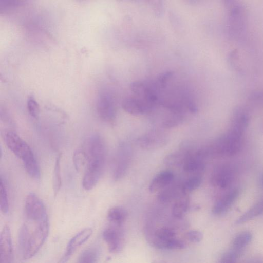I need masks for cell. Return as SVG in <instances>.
I'll return each instance as SVG.
<instances>
[{
	"label": "cell",
	"instance_id": "cell-30",
	"mask_svg": "<svg viewBox=\"0 0 263 263\" xmlns=\"http://www.w3.org/2000/svg\"><path fill=\"white\" fill-rule=\"evenodd\" d=\"M241 253L231 248L221 256L218 263H236Z\"/></svg>",
	"mask_w": 263,
	"mask_h": 263
},
{
	"label": "cell",
	"instance_id": "cell-3",
	"mask_svg": "<svg viewBox=\"0 0 263 263\" xmlns=\"http://www.w3.org/2000/svg\"><path fill=\"white\" fill-rule=\"evenodd\" d=\"M243 134L231 128L205 149L207 155L229 156L237 154L242 146Z\"/></svg>",
	"mask_w": 263,
	"mask_h": 263
},
{
	"label": "cell",
	"instance_id": "cell-34",
	"mask_svg": "<svg viewBox=\"0 0 263 263\" xmlns=\"http://www.w3.org/2000/svg\"><path fill=\"white\" fill-rule=\"evenodd\" d=\"M250 97L254 100H263V91L254 92L250 95Z\"/></svg>",
	"mask_w": 263,
	"mask_h": 263
},
{
	"label": "cell",
	"instance_id": "cell-12",
	"mask_svg": "<svg viewBox=\"0 0 263 263\" xmlns=\"http://www.w3.org/2000/svg\"><path fill=\"white\" fill-rule=\"evenodd\" d=\"M92 233V229L87 228L74 235L69 241L66 250L58 263H67L77 249L84 243Z\"/></svg>",
	"mask_w": 263,
	"mask_h": 263
},
{
	"label": "cell",
	"instance_id": "cell-19",
	"mask_svg": "<svg viewBox=\"0 0 263 263\" xmlns=\"http://www.w3.org/2000/svg\"><path fill=\"white\" fill-rule=\"evenodd\" d=\"M190 205L189 195L181 193L175 200L172 208L173 215L181 218L187 211Z\"/></svg>",
	"mask_w": 263,
	"mask_h": 263
},
{
	"label": "cell",
	"instance_id": "cell-22",
	"mask_svg": "<svg viewBox=\"0 0 263 263\" xmlns=\"http://www.w3.org/2000/svg\"><path fill=\"white\" fill-rule=\"evenodd\" d=\"M175 235L176 232L173 229L167 227L161 228L155 232L152 242L155 247L162 248L163 242L175 238Z\"/></svg>",
	"mask_w": 263,
	"mask_h": 263
},
{
	"label": "cell",
	"instance_id": "cell-32",
	"mask_svg": "<svg viewBox=\"0 0 263 263\" xmlns=\"http://www.w3.org/2000/svg\"><path fill=\"white\" fill-rule=\"evenodd\" d=\"M27 108L30 115L34 118H37L39 116L40 109L39 106L35 99L29 96L27 99Z\"/></svg>",
	"mask_w": 263,
	"mask_h": 263
},
{
	"label": "cell",
	"instance_id": "cell-4",
	"mask_svg": "<svg viewBox=\"0 0 263 263\" xmlns=\"http://www.w3.org/2000/svg\"><path fill=\"white\" fill-rule=\"evenodd\" d=\"M5 141L8 148L23 162L27 167L37 162L33 153L29 145L13 131H7L5 134Z\"/></svg>",
	"mask_w": 263,
	"mask_h": 263
},
{
	"label": "cell",
	"instance_id": "cell-1",
	"mask_svg": "<svg viewBox=\"0 0 263 263\" xmlns=\"http://www.w3.org/2000/svg\"><path fill=\"white\" fill-rule=\"evenodd\" d=\"M88 162L82 180V186L85 190L93 189L99 181L104 168L106 147L102 137L95 134L86 142Z\"/></svg>",
	"mask_w": 263,
	"mask_h": 263
},
{
	"label": "cell",
	"instance_id": "cell-26",
	"mask_svg": "<svg viewBox=\"0 0 263 263\" xmlns=\"http://www.w3.org/2000/svg\"><path fill=\"white\" fill-rule=\"evenodd\" d=\"M201 182L202 177L199 175L190 177L181 185L182 193L189 195L197 189L200 185Z\"/></svg>",
	"mask_w": 263,
	"mask_h": 263
},
{
	"label": "cell",
	"instance_id": "cell-28",
	"mask_svg": "<svg viewBox=\"0 0 263 263\" xmlns=\"http://www.w3.org/2000/svg\"><path fill=\"white\" fill-rule=\"evenodd\" d=\"M0 208L2 212L7 214L9 211V202L7 190L2 179L0 184Z\"/></svg>",
	"mask_w": 263,
	"mask_h": 263
},
{
	"label": "cell",
	"instance_id": "cell-2",
	"mask_svg": "<svg viewBox=\"0 0 263 263\" xmlns=\"http://www.w3.org/2000/svg\"><path fill=\"white\" fill-rule=\"evenodd\" d=\"M49 233L48 219L35 221L27 219L19 233V244L23 257L32 258L44 244Z\"/></svg>",
	"mask_w": 263,
	"mask_h": 263
},
{
	"label": "cell",
	"instance_id": "cell-11",
	"mask_svg": "<svg viewBox=\"0 0 263 263\" xmlns=\"http://www.w3.org/2000/svg\"><path fill=\"white\" fill-rule=\"evenodd\" d=\"M206 156L205 149L191 151L183 165L184 171L192 173L202 172L205 168V158Z\"/></svg>",
	"mask_w": 263,
	"mask_h": 263
},
{
	"label": "cell",
	"instance_id": "cell-14",
	"mask_svg": "<svg viewBox=\"0 0 263 263\" xmlns=\"http://www.w3.org/2000/svg\"><path fill=\"white\" fill-rule=\"evenodd\" d=\"M103 238L112 253L120 252L123 247V239L120 231L115 227H108L103 232Z\"/></svg>",
	"mask_w": 263,
	"mask_h": 263
},
{
	"label": "cell",
	"instance_id": "cell-25",
	"mask_svg": "<svg viewBox=\"0 0 263 263\" xmlns=\"http://www.w3.org/2000/svg\"><path fill=\"white\" fill-rule=\"evenodd\" d=\"M61 184V155H59L55 159L52 177V186L54 195H56L60 191Z\"/></svg>",
	"mask_w": 263,
	"mask_h": 263
},
{
	"label": "cell",
	"instance_id": "cell-20",
	"mask_svg": "<svg viewBox=\"0 0 263 263\" xmlns=\"http://www.w3.org/2000/svg\"><path fill=\"white\" fill-rule=\"evenodd\" d=\"M263 214V199L258 201L241 215L235 221L237 225L246 223Z\"/></svg>",
	"mask_w": 263,
	"mask_h": 263
},
{
	"label": "cell",
	"instance_id": "cell-9",
	"mask_svg": "<svg viewBox=\"0 0 263 263\" xmlns=\"http://www.w3.org/2000/svg\"><path fill=\"white\" fill-rule=\"evenodd\" d=\"M235 175V171L231 166L222 164L213 170L211 176V182L214 186L224 189L231 184Z\"/></svg>",
	"mask_w": 263,
	"mask_h": 263
},
{
	"label": "cell",
	"instance_id": "cell-18",
	"mask_svg": "<svg viewBox=\"0 0 263 263\" xmlns=\"http://www.w3.org/2000/svg\"><path fill=\"white\" fill-rule=\"evenodd\" d=\"M191 152L189 148L183 147L179 151L172 153L164 159V163L170 166H179L183 165L187 156Z\"/></svg>",
	"mask_w": 263,
	"mask_h": 263
},
{
	"label": "cell",
	"instance_id": "cell-24",
	"mask_svg": "<svg viewBox=\"0 0 263 263\" xmlns=\"http://www.w3.org/2000/svg\"><path fill=\"white\" fill-rule=\"evenodd\" d=\"M252 233L248 231L240 232L234 238L232 248L236 250L242 252V250L251 241Z\"/></svg>",
	"mask_w": 263,
	"mask_h": 263
},
{
	"label": "cell",
	"instance_id": "cell-36",
	"mask_svg": "<svg viewBox=\"0 0 263 263\" xmlns=\"http://www.w3.org/2000/svg\"><path fill=\"white\" fill-rule=\"evenodd\" d=\"M261 182L262 185L263 186V175L261 177Z\"/></svg>",
	"mask_w": 263,
	"mask_h": 263
},
{
	"label": "cell",
	"instance_id": "cell-33",
	"mask_svg": "<svg viewBox=\"0 0 263 263\" xmlns=\"http://www.w3.org/2000/svg\"><path fill=\"white\" fill-rule=\"evenodd\" d=\"M189 240L194 242H200L203 238V234L198 230H191L186 234Z\"/></svg>",
	"mask_w": 263,
	"mask_h": 263
},
{
	"label": "cell",
	"instance_id": "cell-17",
	"mask_svg": "<svg viewBox=\"0 0 263 263\" xmlns=\"http://www.w3.org/2000/svg\"><path fill=\"white\" fill-rule=\"evenodd\" d=\"M174 175L170 170H165L158 173L154 177L149 185V191L151 193L162 190L172 183Z\"/></svg>",
	"mask_w": 263,
	"mask_h": 263
},
{
	"label": "cell",
	"instance_id": "cell-8",
	"mask_svg": "<svg viewBox=\"0 0 263 263\" xmlns=\"http://www.w3.org/2000/svg\"><path fill=\"white\" fill-rule=\"evenodd\" d=\"M168 141L166 135L159 130H151L141 136L137 144L142 149H156L165 146Z\"/></svg>",
	"mask_w": 263,
	"mask_h": 263
},
{
	"label": "cell",
	"instance_id": "cell-31",
	"mask_svg": "<svg viewBox=\"0 0 263 263\" xmlns=\"http://www.w3.org/2000/svg\"><path fill=\"white\" fill-rule=\"evenodd\" d=\"M186 245L184 241L174 238L163 242L162 246V249L180 250L184 249Z\"/></svg>",
	"mask_w": 263,
	"mask_h": 263
},
{
	"label": "cell",
	"instance_id": "cell-10",
	"mask_svg": "<svg viewBox=\"0 0 263 263\" xmlns=\"http://www.w3.org/2000/svg\"><path fill=\"white\" fill-rule=\"evenodd\" d=\"M99 117L104 121L112 122L116 117V107L111 96L107 92L100 94L97 104Z\"/></svg>",
	"mask_w": 263,
	"mask_h": 263
},
{
	"label": "cell",
	"instance_id": "cell-16",
	"mask_svg": "<svg viewBox=\"0 0 263 263\" xmlns=\"http://www.w3.org/2000/svg\"><path fill=\"white\" fill-rule=\"evenodd\" d=\"M122 106L125 111L134 115H142L152 110L147 104L135 97L125 98Z\"/></svg>",
	"mask_w": 263,
	"mask_h": 263
},
{
	"label": "cell",
	"instance_id": "cell-6",
	"mask_svg": "<svg viewBox=\"0 0 263 263\" xmlns=\"http://www.w3.org/2000/svg\"><path fill=\"white\" fill-rule=\"evenodd\" d=\"M132 148L126 143H122L117 149L114 161L113 178L115 180L121 179L125 175L132 159Z\"/></svg>",
	"mask_w": 263,
	"mask_h": 263
},
{
	"label": "cell",
	"instance_id": "cell-15",
	"mask_svg": "<svg viewBox=\"0 0 263 263\" xmlns=\"http://www.w3.org/2000/svg\"><path fill=\"white\" fill-rule=\"evenodd\" d=\"M239 191L234 189L219 199L212 208V213L219 215L225 213L233 204L238 196Z\"/></svg>",
	"mask_w": 263,
	"mask_h": 263
},
{
	"label": "cell",
	"instance_id": "cell-27",
	"mask_svg": "<svg viewBox=\"0 0 263 263\" xmlns=\"http://www.w3.org/2000/svg\"><path fill=\"white\" fill-rule=\"evenodd\" d=\"M73 162L76 169L81 171L87 164L88 156L85 151L78 149L73 155Z\"/></svg>",
	"mask_w": 263,
	"mask_h": 263
},
{
	"label": "cell",
	"instance_id": "cell-23",
	"mask_svg": "<svg viewBox=\"0 0 263 263\" xmlns=\"http://www.w3.org/2000/svg\"><path fill=\"white\" fill-rule=\"evenodd\" d=\"M127 212L126 210L119 206L110 208L107 215L108 220L116 226L122 224L126 219Z\"/></svg>",
	"mask_w": 263,
	"mask_h": 263
},
{
	"label": "cell",
	"instance_id": "cell-29",
	"mask_svg": "<svg viewBox=\"0 0 263 263\" xmlns=\"http://www.w3.org/2000/svg\"><path fill=\"white\" fill-rule=\"evenodd\" d=\"M97 252L93 249L85 250L79 256L77 263H96Z\"/></svg>",
	"mask_w": 263,
	"mask_h": 263
},
{
	"label": "cell",
	"instance_id": "cell-21",
	"mask_svg": "<svg viewBox=\"0 0 263 263\" xmlns=\"http://www.w3.org/2000/svg\"><path fill=\"white\" fill-rule=\"evenodd\" d=\"M168 185L158 194L157 198L161 202L167 203L176 199L181 193L182 187L172 184Z\"/></svg>",
	"mask_w": 263,
	"mask_h": 263
},
{
	"label": "cell",
	"instance_id": "cell-7",
	"mask_svg": "<svg viewBox=\"0 0 263 263\" xmlns=\"http://www.w3.org/2000/svg\"><path fill=\"white\" fill-rule=\"evenodd\" d=\"M25 211L27 219L29 220L39 221L48 219L44 203L34 193H30L27 196Z\"/></svg>",
	"mask_w": 263,
	"mask_h": 263
},
{
	"label": "cell",
	"instance_id": "cell-13",
	"mask_svg": "<svg viewBox=\"0 0 263 263\" xmlns=\"http://www.w3.org/2000/svg\"><path fill=\"white\" fill-rule=\"evenodd\" d=\"M13 255L10 229L5 225L0 236V263H13Z\"/></svg>",
	"mask_w": 263,
	"mask_h": 263
},
{
	"label": "cell",
	"instance_id": "cell-5",
	"mask_svg": "<svg viewBox=\"0 0 263 263\" xmlns=\"http://www.w3.org/2000/svg\"><path fill=\"white\" fill-rule=\"evenodd\" d=\"M230 7L229 29L230 34L238 37L243 32L245 28V8L240 4L233 1H228Z\"/></svg>",
	"mask_w": 263,
	"mask_h": 263
},
{
	"label": "cell",
	"instance_id": "cell-35",
	"mask_svg": "<svg viewBox=\"0 0 263 263\" xmlns=\"http://www.w3.org/2000/svg\"><path fill=\"white\" fill-rule=\"evenodd\" d=\"M152 263H167V262L163 260H154Z\"/></svg>",
	"mask_w": 263,
	"mask_h": 263
}]
</instances>
